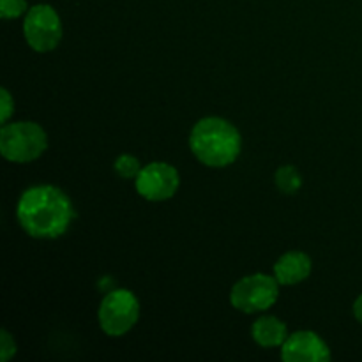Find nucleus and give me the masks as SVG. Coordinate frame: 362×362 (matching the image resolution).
<instances>
[{
  "label": "nucleus",
  "instance_id": "1",
  "mask_svg": "<svg viewBox=\"0 0 362 362\" xmlns=\"http://www.w3.org/2000/svg\"><path fill=\"white\" fill-rule=\"evenodd\" d=\"M21 228L34 239H57L64 235L74 218L73 204L55 186H32L23 191L16 207Z\"/></svg>",
  "mask_w": 362,
  "mask_h": 362
},
{
  "label": "nucleus",
  "instance_id": "2",
  "mask_svg": "<svg viewBox=\"0 0 362 362\" xmlns=\"http://www.w3.org/2000/svg\"><path fill=\"white\" fill-rule=\"evenodd\" d=\"M189 147L194 158L205 166L225 168L239 158L243 140L232 122L219 117H205L191 129Z\"/></svg>",
  "mask_w": 362,
  "mask_h": 362
},
{
  "label": "nucleus",
  "instance_id": "3",
  "mask_svg": "<svg viewBox=\"0 0 362 362\" xmlns=\"http://www.w3.org/2000/svg\"><path fill=\"white\" fill-rule=\"evenodd\" d=\"M48 147L45 129L35 122L4 124L0 129V152L11 163H30Z\"/></svg>",
  "mask_w": 362,
  "mask_h": 362
},
{
  "label": "nucleus",
  "instance_id": "4",
  "mask_svg": "<svg viewBox=\"0 0 362 362\" xmlns=\"http://www.w3.org/2000/svg\"><path fill=\"white\" fill-rule=\"evenodd\" d=\"M98 318L106 336L120 338L136 325L138 318H140V303L129 290H112L101 300Z\"/></svg>",
  "mask_w": 362,
  "mask_h": 362
},
{
  "label": "nucleus",
  "instance_id": "5",
  "mask_svg": "<svg viewBox=\"0 0 362 362\" xmlns=\"http://www.w3.org/2000/svg\"><path fill=\"white\" fill-rule=\"evenodd\" d=\"M279 297L278 279L267 274H251L233 285L230 303L243 313H258L274 306Z\"/></svg>",
  "mask_w": 362,
  "mask_h": 362
},
{
  "label": "nucleus",
  "instance_id": "6",
  "mask_svg": "<svg viewBox=\"0 0 362 362\" xmlns=\"http://www.w3.org/2000/svg\"><path fill=\"white\" fill-rule=\"evenodd\" d=\"M23 35L34 52L48 53L62 39V23L57 11L48 4L30 7L23 20Z\"/></svg>",
  "mask_w": 362,
  "mask_h": 362
},
{
  "label": "nucleus",
  "instance_id": "7",
  "mask_svg": "<svg viewBox=\"0 0 362 362\" xmlns=\"http://www.w3.org/2000/svg\"><path fill=\"white\" fill-rule=\"evenodd\" d=\"M179 172L168 163H148L134 179L140 197L148 202H165L179 189Z\"/></svg>",
  "mask_w": 362,
  "mask_h": 362
},
{
  "label": "nucleus",
  "instance_id": "8",
  "mask_svg": "<svg viewBox=\"0 0 362 362\" xmlns=\"http://www.w3.org/2000/svg\"><path fill=\"white\" fill-rule=\"evenodd\" d=\"M281 359L285 362H327L331 350L327 343L311 331L293 332L281 345Z\"/></svg>",
  "mask_w": 362,
  "mask_h": 362
},
{
  "label": "nucleus",
  "instance_id": "9",
  "mask_svg": "<svg viewBox=\"0 0 362 362\" xmlns=\"http://www.w3.org/2000/svg\"><path fill=\"white\" fill-rule=\"evenodd\" d=\"M311 258L303 251H288L274 264V278L279 285L292 286L303 283L311 274Z\"/></svg>",
  "mask_w": 362,
  "mask_h": 362
},
{
  "label": "nucleus",
  "instance_id": "10",
  "mask_svg": "<svg viewBox=\"0 0 362 362\" xmlns=\"http://www.w3.org/2000/svg\"><path fill=\"white\" fill-rule=\"evenodd\" d=\"M251 336L255 343L264 349H276L286 341L288 331H286V325L276 317H262L251 327Z\"/></svg>",
  "mask_w": 362,
  "mask_h": 362
},
{
  "label": "nucleus",
  "instance_id": "11",
  "mask_svg": "<svg viewBox=\"0 0 362 362\" xmlns=\"http://www.w3.org/2000/svg\"><path fill=\"white\" fill-rule=\"evenodd\" d=\"M274 180L278 189L285 194L297 193V191L300 189V186H303V177H300V173L290 165L281 166V168L276 172Z\"/></svg>",
  "mask_w": 362,
  "mask_h": 362
},
{
  "label": "nucleus",
  "instance_id": "12",
  "mask_svg": "<svg viewBox=\"0 0 362 362\" xmlns=\"http://www.w3.org/2000/svg\"><path fill=\"white\" fill-rule=\"evenodd\" d=\"M113 166H115V172L119 173L122 179H136V175L140 173V170H141L140 161H138V159L131 154L119 156Z\"/></svg>",
  "mask_w": 362,
  "mask_h": 362
},
{
  "label": "nucleus",
  "instance_id": "13",
  "mask_svg": "<svg viewBox=\"0 0 362 362\" xmlns=\"http://www.w3.org/2000/svg\"><path fill=\"white\" fill-rule=\"evenodd\" d=\"M27 11V0H0V16L11 20Z\"/></svg>",
  "mask_w": 362,
  "mask_h": 362
},
{
  "label": "nucleus",
  "instance_id": "14",
  "mask_svg": "<svg viewBox=\"0 0 362 362\" xmlns=\"http://www.w3.org/2000/svg\"><path fill=\"white\" fill-rule=\"evenodd\" d=\"M14 354H16V341L6 329H2L0 331V357H2V362L9 361Z\"/></svg>",
  "mask_w": 362,
  "mask_h": 362
},
{
  "label": "nucleus",
  "instance_id": "15",
  "mask_svg": "<svg viewBox=\"0 0 362 362\" xmlns=\"http://www.w3.org/2000/svg\"><path fill=\"white\" fill-rule=\"evenodd\" d=\"M13 112H14L13 98H11L7 88H2V90H0V120H2V124H7V120H9V117L13 115Z\"/></svg>",
  "mask_w": 362,
  "mask_h": 362
},
{
  "label": "nucleus",
  "instance_id": "16",
  "mask_svg": "<svg viewBox=\"0 0 362 362\" xmlns=\"http://www.w3.org/2000/svg\"><path fill=\"white\" fill-rule=\"evenodd\" d=\"M354 315H356L357 322L362 324V293L359 297H357L356 303H354Z\"/></svg>",
  "mask_w": 362,
  "mask_h": 362
}]
</instances>
